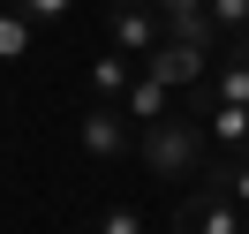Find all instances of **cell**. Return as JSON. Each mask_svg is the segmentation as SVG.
I'll return each instance as SVG.
<instances>
[{"mask_svg": "<svg viewBox=\"0 0 249 234\" xmlns=\"http://www.w3.org/2000/svg\"><path fill=\"white\" fill-rule=\"evenodd\" d=\"M136 151H143V166H151L159 181H196V174L212 166V136H204V121H196V113H166V121H143Z\"/></svg>", "mask_w": 249, "mask_h": 234, "instance_id": "6da1fadb", "label": "cell"}, {"mask_svg": "<svg viewBox=\"0 0 249 234\" xmlns=\"http://www.w3.org/2000/svg\"><path fill=\"white\" fill-rule=\"evenodd\" d=\"M106 38H113L121 61H143V53L166 38V23H159L151 0H106Z\"/></svg>", "mask_w": 249, "mask_h": 234, "instance_id": "7a4b0ae2", "label": "cell"}, {"mask_svg": "<svg viewBox=\"0 0 249 234\" xmlns=\"http://www.w3.org/2000/svg\"><path fill=\"white\" fill-rule=\"evenodd\" d=\"M143 76H159L166 91H196V83L212 76V46H189V38H159V46L143 53Z\"/></svg>", "mask_w": 249, "mask_h": 234, "instance_id": "3957f363", "label": "cell"}, {"mask_svg": "<svg viewBox=\"0 0 249 234\" xmlns=\"http://www.w3.org/2000/svg\"><path fill=\"white\" fill-rule=\"evenodd\" d=\"M249 227V212H242V204H234V197H219V189H189V197H181V212H174V234H242Z\"/></svg>", "mask_w": 249, "mask_h": 234, "instance_id": "277c9868", "label": "cell"}, {"mask_svg": "<svg viewBox=\"0 0 249 234\" xmlns=\"http://www.w3.org/2000/svg\"><path fill=\"white\" fill-rule=\"evenodd\" d=\"M76 144H83V159H98V166L121 159V151H128V113L106 106V98H91V106L76 113Z\"/></svg>", "mask_w": 249, "mask_h": 234, "instance_id": "5b68a950", "label": "cell"}, {"mask_svg": "<svg viewBox=\"0 0 249 234\" xmlns=\"http://www.w3.org/2000/svg\"><path fill=\"white\" fill-rule=\"evenodd\" d=\"M196 91H204V106H249V38H234L227 61H212V76Z\"/></svg>", "mask_w": 249, "mask_h": 234, "instance_id": "8992f818", "label": "cell"}, {"mask_svg": "<svg viewBox=\"0 0 249 234\" xmlns=\"http://www.w3.org/2000/svg\"><path fill=\"white\" fill-rule=\"evenodd\" d=\"M113 106H121L128 113V121H166V113H174V91H166V83H159V76H128V91L121 98H113Z\"/></svg>", "mask_w": 249, "mask_h": 234, "instance_id": "52a82bcc", "label": "cell"}, {"mask_svg": "<svg viewBox=\"0 0 249 234\" xmlns=\"http://www.w3.org/2000/svg\"><path fill=\"white\" fill-rule=\"evenodd\" d=\"M196 181H204V189H219V197H234V204L249 212V151H219L212 166L196 174Z\"/></svg>", "mask_w": 249, "mask_h": 234, "instance_id": "ba28073f", "label": "cell"}, {"mask_svg": "<svg viewBox=\"0 0 249 234\" xmlns=\"http://www.w3.org/2000/svg\"><path fill=\"white\" fill-rule=\"evenodd\" d=\"M196 121H204V136L219 151H249V106H204Z\"/></svg>", "mask_w": 249, "mask_h": 234, "instance_id": "9c48e42d", "label": "cell"}, {"mask_svg": "<svg viewBox=\"0 0 249 234\" xmlns=\"http://www.w3.org/2000/svg\"><path fill=\"white\" fill-rule=\"evenodd\" d=\"M128 76H136V61H121V53H106V61H91V91L106 98V106H113V98L128 91Z\"/></svg>", "mask_w": 249, "mask_h": 234, "instance_id": "30bf717a", "label": "cell"}, {"mask_svg": "<svg viewBox=\"0 0 249 234\" xmlns=\"http://www.w3.org/2000/svg\"><path fill=\"white\" fill-rule=\"evenodd\" d=\"M204 16L219 38H249V0H204Z\"/></svg>", "mask_w": 249, "mask_h": 234, "instance_id": "8fae6325", "label": "cell"}, {"mask_svg": "<svg viewBox=\"0 0 249 234\" xmlns=\"http://www.w3.org/2000/svg\"><path fill=\"white\" fill-rule=\"evenodd\" d=\"M91 234H143V212H136V204H113V212H98Z\"/></svg>", "mask_w": 249, "mask_h": 234, "instance_id": "7c38bea8", "label": "cell"}, {"mask_svg": "<svg viewBox=\"0 0 249 234\" xmlns=\"http://www.w3.org/2000/svg\"><path fill=\"white\" fill-rule=\"evenodd\" d=\"M23 46H31V23H23V16H0V61H23Z\"/></svg>", "mask_w": 249, "mask_h": 234, "instance_id": "4fadbf2b", "label": "cell"}, {"mask_svg": "<svg viewBox=\"0 0 249 234\" xmlns=\"http://www.w3.org/2000/svg\"><path fill=\"white\" fill-rule=\"evenodd\" d=\"M68 8H76V0H16V16H23V23H61Z\"/></svg>", "mask_w": 249, "mask_h": 234, "instance_id": "5bb4252c", "label": "cell"}, {"mask_svg": "<svg viewBox=\"0 0 249 234\" xmlns=\"http://www.w3.org/2000/svg\"><path fill=\"white\" fill-rule=\"evenodd\" d=\"M242 234H249V227H242Z\"/></svg>", "mask_w": 249, "mask_h": 234, "instance_id": "9a60e30c", "label": "cell"}]
</instances>
